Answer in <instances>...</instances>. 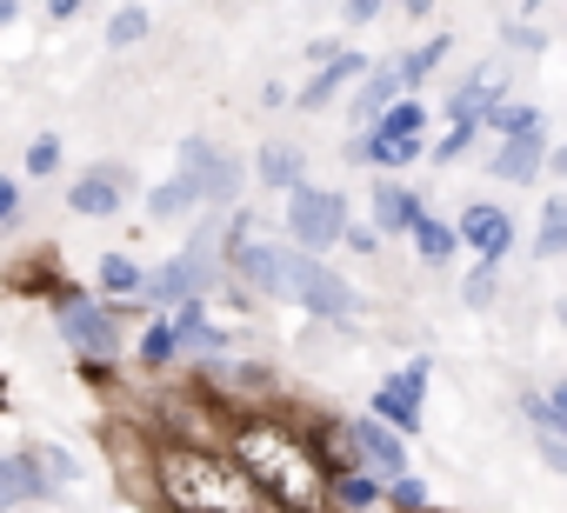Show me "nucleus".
<instances>
[{
	"instance_id": "obj_1",
	"label": "nucleus",
	"mask_w": 567,
	"mask_h": 513,
	"mask_svg": "<svg viewBox=\"0 0 567 513\" xmlns=\"http://www.w3.org/2000/svg\"><path fill=\"white\" fill-rule=\"evenodd\" d=\"M227 460L240 467L254 500H267L280 513H328V473H321L301 427L267 420V413H240L227 427Z\"/></svg>"
},
{
	"instance_id": "obj_2",
	"label": "nucleus",
	"mask_w": 567,
	"mask_h": 513,
	"mask_svg": "<svg viewBox=\"0 0 567 513\" xmlns=\"http://www.w3.org/2000/svg\"><path fill=\"white\" fill-rule=\"evenodd\" d=\"M154 493L167 513H260L240 467L207 440H161L154 447Z\"/></svg>"
},
{
	"instance_id": "obj_3",
	"label": "nucleus",
	"mask_w": 567,
	"mask_h": 513,
	"mask_svg": "<svg viewBox=\"0 0 567 513\" xmlns=\"http://www.w3.org/2000/svg\"><path fill=\"white\" fill-rule=\"evenodd\" d=\"M280 301H295V307H308V314H321V321H354V287L334 274V268H321L315 253H295L288 247V274H280Z\"/></svg>"
},
{
	"instance_id": "obj_4",
	"label": "nucleus",
	"mask_w": 567,
	"mask_h": 513,
	"mask_svg": "<svg viewBox=\"0 0 567 513\" xmlns=\"http://www.w3.org/2000/svg\"><path fill=\"white\" fill-rule=\"evenodd\" d=\"M341 233H348V200L301 180L288 193V240H295V253H315V261H321L328 247H341Z\"/></svg>"
},
{
	"instance_id": "obj_5",
	"label": "nucleus",
	"mask_w": 567,
	"mask_h": 513,
	"mask_svg": "<svg viewBox=\"0 0 567 513\" xmlns=\"http://www.w3.org/2000/svg\"><path fill=\"white\" fill-rule=\"evenodd\" d=\"M487 121L501 127L494 174H501V180H514V187H527V180L540 174V160H547V121H540L534 107H494Z\"/></svg>"
},
{
	"instance_id": "obj_6",
	"label": "nucleus",
	"mask_w": 567,
	"mask_h": 513,
	"mask_svg": "<svg viewBox=\"0 0 567 513\" xmlns=\"http://www.w3.org/2000/svg\"><path fill=\"white\" fill-rule=\"evenodd\" d=\"M54 321H61V334H68V347H74L81 360H107V354L121 347L114 307H101V301L81 294V287H61V294H54Z\"/></svg>"
},
{
	"instance_id": "obj_7",
	"label": "nucleus",
	"mask_w": 567,
	"mask_h": 513,
	"mask_svg": "<svg viewBox=\"0 0 567 513\" xmlns=\"http://www.w3.org/2000/svg\"><path fill=\"white\" fill-rule=\"evenodd\" d=\"M227 268L254 287V294H274L280 301V274H288V247H274V240H254V220L240 213L227 227Z\"/></svg>"
},
{
	"instance_id": "obj_8",
	"label": "nucleus",
	"mask_w": 567,
	"mask_h": 513,
	"mask_svg": "<svg viewBox=\"0 0 567 513\" xmlns=\"http://www.w3.org/2000/svg\"><path fill=\"white\" fill-rule=\"evenodd\" d=\"M181 180H187L200 200H234V193H240V160L220 154L214 140H181Z\"/></svg>"
},
{
	"instance_id": "obj_9",
	"label": "nucleus",
	"mask_w": 567,
	"mask_h": 513,
	"mask_svg": "<svg viewBox=\"0 0 567 513\" xmlns=\"http://www.w3.org/2000/svg\"><path fill=\"white\" fill-rule=\"evenodd\" d=\"M421 394H427V360H408L401 374L381 380V394H374V420L394 427V433H414V427H421Z\"/></svg>"
},
{
	"instance_id": "obj_10",
	"label": "nucleus",
	"mask_w": 567,
	"mask_h": 513,
	"mask_svg": "<svg viewBox=\"0 0 567 513\" xmlns=\"http://www.w3.org/2000/svg\"><path fill=\"white\" fill-rule=\"evenodd\" d=\"M341 433H348V447H354V460H361L368 473H381V480H401V473H408V447H401V433L381 427L374 413H354Z\"/></svg>"
},
{
	"instance_id": "obj_11",
	"label": "nucleus",
	"mask_w": 567,
	"mask_h": 513,
	"mask_svg": "<svg viewBox=\"0 0 567 513\" xmlns=\"http://www.w3.org/2000/svg\"><path fill=\"white\" fill-rule=\"evenodd\" d=\"M207 287H214V274H200L187 253H174L167 268H141V301H154V307H187V301H207Z\"/></svg>"
},
{
	"instance_id": "obj_12",
	"label": "nucleus",
	"mask_w": 567,
	"mask_h": 513,
	"mask_svg": "<svg viewBox=\"0 0 567 513\" xmlns=\"http://www.w3.org/2000/svg\"><path fill=\"white\" fill-rule=\"evenodd\" d=\"M121 200H127V174H121V167H87V174L68 187V207L87 213V220H107Z\"/></svg>"
},
{
	"instance_id": "obj_13",
	"label": "nucleus",
	"mask_w": 567,
	"mask_h": 513,
	"mask_svg": "<svg viewBox=\"0 0 567 513\" xmlns=\"http://www.w3.org/2000/svg\"><path fill=\"white\" fill-rule=\"evenodd\" d=\"M454 240H467L474 253H481V261H501V253H507V240H514V220L501 213V207H467L461 213V227H454Z\"/></svg>"
},
{
	"instance_id": "obj_14",
	"label": "nucleus",
	"mask_w": 567,
	"mask_h": 513,
	"mask_svg": "<svg viewBox=\"0 0 567 513\" xmlns=\"http://www.w3.org/2000/svg\"><path fill=\"white\" fill-rule=\"evenodd\" d=\"M348 160H368V167H408V160H421V140H414V134L368 127L361 140H348Z\"/></svg>"
},
{
	"instance_id": "obj_15",
	"label": "nucleus",
	"mask_w": 567,
	"mask_h": 513,
	"mask_svg": "<svg viewBox=\"0 0 567 513\" xmlns=\"http://www.w3.org/2000/svg\"><path fill=\"white\" fill-rule=\"evenodd\" d=\"M361 74H368V61H361V54H328V67L301 87V107H308V114H315V107H328V101H334L348 81H361Z\"/></svg>"
},
{
	"instance_id": "obj_16",
	"label": "nucleus",
	"mask_w": 567,
	"mask_h": 513,
	"mask_svg": "<svg viewBox=\"0 0 567 513\" xmlns=\"http://www.w3.org/2000/svg\"><path fill=\"white\" fill-rule=\"evenodd\" d=\"M421 213H427V207H421V193H408V187H394V180H381V187H374V233H408Z\"/></svg>"
},
{
	"instance_id": "obj_17",
	"label": "nucleus",
	"mask_w": 567,
	"mask_h": 513,
	"mask_svg": "<svg viewBox=\"0 0 567 513\" xmlns=\"http://www.w3.org/2000/svg\"><path fill=\"white\" fill-rule=\"evenodd\" d=\"M41 493H48V480L34 473L28 453H0V506H28V500H41Z\"/></svg>"
},
{
	"instance_id": "obj_18",
	"label": "nucleus",
	"mask_w": 567,
	"mask_h": 513,
	"mask_svg": "<svg viewBox=\"0 0 567 513\" xmlns=\"http://www.w3.org/2000/svg\"><path fill=\"white\" fill-rule=\"evenodd\" d=\"M308 180V160L288 147V140H267L260 147V187H280V193H295Z\"/></svg>"
},
{
	"instance_id": "obj_19",
	"label": "nucleus",
	"mask_w": 567,
	"mask_h": 513,
	"mask_svg": "<svg viewBox=\"0 0 567 513\" xmlns=\"http://www.w3.org/2000/svg\"><path fill=\"white\" fill-rule=\"evenodd\" d=\"M374 500H381L374 473H334L328 480V506H341V513H374Z\"/></svg>"
},
{
	"instance_id": "obj_20",
	"label": "nucleus",
	"mask_w": 567,
	"mask_h": 513,
	"mask_svg": "<svg viewBox=\"0 0 567 513\" xmlns=\"http://www.w3.org/2000/svg\"><path fill=\"white\" fill-rule=\"evenodd\" d=\"M394 94H401L394 61H388V67H368V74H361V94H354V114H361V121H374L381 107H394Z\"/></svg>"
},
{
	"instance_id": "obj_21",
	"label": "nucleus",
	"mask_w": 567,
	"mask_h": 513,
	"mask_svg": "<svg viewBox=\"0 0 567 513\" xmlns=\"http://www.w3.org/2000/svg\"><path fill=\"white\" fill-rule=\"evenodd\" d=\"M194 207H200V193H194L181 174H174V180H161V187L147 193V213H154V220H181V213H194Z\"/></svg>"
},
{
	"instance_id": "obj_22",
	"label": "nucleus",
	"mask_w": 567,
	"mask_h": 513,
	"mask_svg": "<svg viewBox=\"0 0 567 513\" xmlns=\"http://www.w3.org/2000/svg\"><path fill=\"white\" fill-rule=\"evenodd\" d=\"M28 460H34V473H41L48 486H74V480H81V460H74L68 447H54V440H48V447H28Z\"/></svg>"
},
{
	"instance_id": "obj_23",
	"label": "nucleus",
	"mask_w": 567,
	"mask_h": 513,
	"mask_svg": "<svg viewBox=\"0 0 567 513\" xmlns=\"http://www.w3.org/2000/svg\"><path fill=\"white\" fill-rule=\"evenodd\" d=\"M441 61H447V41L434 34V41H421L414 54H401V61H394V74H401V87H414V81H427Z\"/></svg>"
},
{
	"instance_id": "obj_24",
	"label": "nucleus",
	"mask_w": 567,
	"mask_h": 513,
	"mask_svg": "<svg viewBox=\"0 0 567 513\" xmlns=\"http://www.w3.org/2000/svg\"><path fill=\"white\" fill-rule=\"evenodd\" d=\"M408 233H414V247H421V261H447V253L461 247V240H454V227H447V220H427V213H421Z\"/></svg>"
},
{
	"instance_id": "obj_25",
	"label": "nucleus",
	"mask_w": 567,
	"mask_h": 513,
	"mask_svg": "<svg viewBox=\"0 0 567 513\" xmlns=\"http://www.w3.org/2000/svg\"><path fill=\"white\" fill-rule=\"evenodd\" d=\"M560 247H567V200L554 193V200L540 207V240H534V253H540V261H554Z\"/></svg>"
},
{
	"instance_id": "obj_26",
	"label": "nucleus",
	"mask_w": 567,
	"mask_h": 513,
	"mask_svg": "<svg viewBox=\"0 0 567 513\" xmlns=\"http://www.w3.org/2000/svg\"><path fill=\"white\" fill-rule=\"evenodd\" d=\"M374 127H388V134H414V140H421V127H427V107H421V101L408 94V101L381 107V114H374Z\"/></svg>"
},
{
	"instance_id": "obj_27",
	"label": "nucleus",
	"mask_w": 567,
	"mask_h": 513,
	"mask_svg": "<svg viewBox=\"0 0 567 513\" xmlns=\"http://www.w3.org/2000/svg\"><path fill=\"white\" fill-rule=\"evenodd\" d=\"M141 34H147V8H134V0H127V8L107 21V48H134Z\"/></svg>"
},
{
	"instance_id": "obj_28",
	"label": "nucleus",
	"mask_w": 567,
	"mask_h": 513,
	"mask_svg": "<svg viewBox=\"0 0 567 513\" xmlns=\"http://www.w3.org/2000/svg\"><path fill=\"white\" fill-rule=\"evenodd\" d=\"M174 360V321H154L141 334V367H167Z\"/></svg>"
},
{
	"instance_id": "obj_29",
	"label": "nucleus",
	"mask_w": 567,
	"mask_h": 513,
	"mask_svg": "<svg viewBox=\"0 0 567 513\" xmlns=\"http://www.w3.org/2000/svg\"><path fill=\"white\" fill-rule=\"evenodd\" d=\"M101 287L107 294H134L141 287V268L127 261V253H107V261H101Z\"/></svg>"
},
{
	"instance_id": "obj_30",
	"label": "nucleus",
	"mask_w": 567,
	"mask_h": 513,
	"mask_svg": "<svg viewBox=\"0 0 567 513\" xmlns=\"http://www.w3.org/2000/svg\"><path fill=\"white\" fill-rule=\"evenodd\" d=\"M388 506H394V513H427V486H421L414 473H401V480L388 486Z\"/></svg>"
},
{
	"instance_id": "obj_31",
	"label": "nucleus",
	"mask_w": 567,
	"mask_h": 513,
	"mask_svg": "<svg viewBox=\"0 0 567 513\" xmlns=\"http://www.w3.org/2000/svg\"><path fill=\"white\" fill-rule=\"evenodd\" d=\"M461 294H467V307H487V301L501 294V274H494V261H481V268L467 274V287H461Z\"/></svg>"
},
{
	"instance_id": "obj_32",
	"label": "nucleus",
	"mask_w": 567,
	"mask_h": 513,
	"mask_svg": "<svg viewBox=\"0 0 567 513\" xmlns=\"http://www.w3.org/2000/svg\"><path fill=\"white\" fill-rule=\"evenodd\" d=\"M61 167V140L54 134H34L28 140V174H54Z\"/></svg>"
},
{
	"instance_id": "obj_33",
	"label": "nucleus",
	"mask_w": 567,
	"mask_h": 513,
	"mask_svg": "<svg viewBox=\"0 0 567 513\" xmlns=\"http://www.w3.org/2000/svg\"><path fill=\"white\" fill-rule=\"evenodd\" d=\"M467 147H474V121H454V134H447V140L434 147V160H461Z\"/></svg>"
},
{
	"instance_id": "obj_34",
	"label": "nucleus",
	"mask_w": 567,
	"mask_h": 513,
	"mask_svg": "<svg viewBox=\"0 0 567 513\" xmlns=\"http://www.w3.org/2000/svg\"><path fill=\"white\" fill-rule=\"evenodd\" d=\"M14 213H21V187H14V180H8V174H0V227H8V220H14Z\"/></svg>"
},
{
	"instance_id": "obj_35",
	"label": "nucleus",
	"mask_w": 567,
	"mask_h": 513,
	"mask_svg": "<svg viewBox=\"0 0 567 513\" xmlns=\"http://www.w3.org/2000/svg\"><path fill=\"white\" fill-rule=\"evenodd\" d=\"M341 247H354V253H374V247H381V233H374V227H348V233H341Z\"/></svg>"
},
{
	"instance_id": "obj_36",
	"label": "nucleus",
	"mask_w": 567,
	"mask_h": 513,
	"mask_svg": "<svg viewBox=\"0 0 567 513\" xmlns=\"http://www.w3.org/2000/svg\"><path fill=\"white\" fill-rule=\"evenodd\" d=\"M381 14V0H348V28H368Z\"/></svg>"
},
{
	"instance_id": "obj_37",
	"label": "nucleus",
	"mask_w": 567,
	"mask_h": 513,
	"mask_svg": "<svg viewBox=\"0 0 567 513\" xmlns=\"http://www.w3.org/2000/svg\"><path fill=\"white\" fill-rule=\"evenodd\" d=\"M48 14H54V21H68V14H81V0H48Z\"/></svg>"
},
{
	"instance_id": "obj_38",
	"label": "nucleus",
	"mask_w": 567,
	"mask_h": 513,
	"mask_svg": "<svg viewBox=\"0 0 567 513\" xmlns=\"http://www.w3.org/2000/svg\"><path fill=\"white\" fill-rule=\"evenodd\" d=\"M401 8H408V14H427V8H434V0H401Z\"/></svg>"
},
{
	"instance_id": "obj_39",
	"label": "nucleus",
	"mask_w": 567,
	"mask_h": 513,
	"mask_svg": "<svg viewBox=\"0 0 567 513\" xmlns=\"http://www.w3.org/2000/svg\"><path fill=\"white\" fill-rule=\"evenodd\" d=\"M14 21V0H0V28H8Z\"/></svg>"
},
{
	"instance_id": "obj_40",
	"label": "nucleus",
	"mask_w": 567,
	"mask_h": 513,
	"mask_svg": "<svg viewBox=\"0 0 567 513\" xmlns=\"http://www.w3.org/2000/svg\"><path fill=\"white\" fill-rule=\"evenodd\" d=\"M134 8H141V0H134Z\"/></svg>"
}]
</instances>
